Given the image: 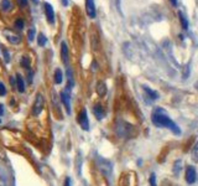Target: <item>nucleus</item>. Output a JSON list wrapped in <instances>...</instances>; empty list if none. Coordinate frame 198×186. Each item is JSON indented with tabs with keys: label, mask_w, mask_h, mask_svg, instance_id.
Masks as SVG:
<instances>
[{
	"label": "nucleus",
	"mask_w": 198,
	"mask_h": 186,
	"mask_svg": "<svg viewBox=\"0 0 198 186\" xmlns=\"http://www.w3.org/2000/svg\"><path fill=\"white\" fill-rule=\"evenodd\" d=\"M196 176H197L196 169L193 166H187V169H186V181H187V184H193L196 181Z\"/></svg>",
	"instance_id": "nucleus-7"
},
{
	"label": "nucleus",
	"mask_w": 198,
	"mask_h": 186,
	"mask_svg": "<svg viewBox=\"0 0 198 186\" xmlns=\"http://www.w3.org/2000/svg\"><path fill=\"white\" fill-rule=\"evenodd\" d=\"M149 182H150V186H156V176H155V174H151L150 175Z\"/></svg>",
	"instance_id": "nucleus-25"
},
{
	"label": "nucleus",
	"mask_w": 198,
	"mask_h": 186,
	"mask_svg": "<svg viewBox=\"0 0 198 186\" xmlns=\"http://www.w3.org/2000/svg\"><path fill=\"white\" fill-rule=\"evenodd\" d=\"M64 186H71V179H70V178H66V180H64Z\"/></svg>",
	"instance_id": "nucleus-28"
},
{
	"label": "nucleus",
	"mask_w": 198,
	"mask_h": 186,
	"mask_svg": "<svg viewBox=\"0 0 198 186\" xmlns=\"http://www.w3.org/2000/svg\"><path fill=\"white\" fill-rule=\"evenodd\" d=\"M151 119H152V123H154L156 127H158V128L164 127V128L170 129L171 131H174L175 134H181V130H180V128L177 127V124H176L174 121H171V119L168 118V115L166 114V112H165L164 109H161V108L155 109L154 113H152Z\"/></svg>",
	"instance_id": "nucleus-1"
},
{
	"label": "nucleus",
	"mask_w": 198,
	"mask_h": 186,
	"mask_svg": "<svg viewBox=\"0 0 198 186\" xmlns=\"http://www.w3.org/2000/svg\"><path fill=\"white\" fill-rule=\"evenodd\" d=\"M86 11L87 15L92 19H94L97 12H96V5H94V0H86Z\"/></svg>",
	"instance_id": "nucleus-4"
},
{
	"label": "nucleus",
	"mask_w": 198,
	"mask_h": 186,
	"mask_svg": "<svg viewBox=\"0 0 198 186\" xmlns=\"http://www.w3.org/2000/svg\"><path fill=\"white\" fill-rule=\"evenodd\" d=\"M97 93H98L100 97L105 96V93H107V86H105L104 82H99L98 83V86H97Z\"/></svg>",
	"instance_id": "nucleus-12"
},
{
	"label": "nucleus",
	"mask_w": 198,
	"mask_h": 186,
	"mask_svg": "<svg viewBox=\"0 0 198 186\" xmlns=\"http://www.w3.org/2000/svg\"><path fill=\"white\" fill-rule=\"evenodd\" d=\"M3 111H4V109H3V105L0 104V113H3Z\"/></svg>",
	"instance_id": "nucleus-33"
},
{
	"label": "nucleus",
	"mask_w": 198,
	"mask_h": 186,
	"mask_svg": "<svg viewBox=\"0 0 198 186\" xmlns=\"http://www.w3.org/2000/svg\"><path fill=\"white\" fill-rule=\"evenodd\" d=\"M61 2H62V4H63L64 6H67V5H68V0H61Z\"/></svg>",
	"instance_id": "nucleus-30"
},
{
	"label": "nucleus",
	"mask_w": 198,
	"mask_h": 186,
	"mask_svg": "<svg viewBox=\"0 0 198 186\" xmlns=\"http://www.w3.org/2000/svg\"><path fill=\"white\" fill-rule=\"evenodd\" d=\"M190 72H191V67H190V63H187L186 66H184V68H183V73H182L184 79H187V78H188Z\"/></svg>",
	"instance_id": "nucleus-21"
},
{
	"label": "nucleus",
	"mask_w": 198,
	"mask_h": 186,
	"mask_svg": "<svg viewBox=\"0 0 198 186\" xmlns=\"http://www.w3.org/2000/svg\"><path fill=\"white\" fill-rule=\"evenodd\" d=\"M62 81H63V73H62V71L60 68H57L55 71V83L60 85V83H62Z\"/></svg>",
	"instance_id": "nucleus-13"
},
{
	"label": "nucleus",
	"mask_w": 198,
	"mask_h": 186,
	"mask_svg": "<svg viewBox=\"0 0 198 186\" xmlns=\"http://www.w3.org/2000/svg\"><path fill=\"white\" fill-rule=\"evenodd\" d=\"M35 28H30V30L28 31V38H29V41H34V38H35Z\"/></svg>",
	"instance_id": "nucleus-22"
},
{
	"label": "nucleus",
	"mask_w": 198,
	"mask_h": 186,
	"mask_svg": "<svg viewBox=\"0 0 198 186\" xmlns=\"http://www.w3.org/2000/svg\"><path fill=\"white\" fill-rule=\"evenodd\" d=\"M10 81H11V83H12V85H14V86H15V79H14V78H12V77H11V78H10Z\"/></svg>",
	"instance_id": "nucleus-32"
},
{
	"label": "nucleus",
	"mask_w": 198,
	"mask_h": 186,
	"mask_svg": "<svg viewBox=\"0 0 198 186\" xmlns=\"http://www.w3.org/2000/svg\"><path fill=\"white\" fill-rule=\"evenodd\" d=\"M61 101L64 105V108H66V112H67L68 114L71 113V102H70V95H68V92L67 91H63L61 92Z\"/></svg>",
	"instance_id": "nucleus-5"
},
{
	"label": "nucleus",
	"mask_w": 198,
	"mask_h": 186,
	"mask_svg": "<svg viewBox=\"0 0 198 186\" xmlns=\"http://www.w3.org/2000/svg\"><path fill=\"white\" fill-rule=\"evenodd\" d=\"M142 89H144V92L146 93V96H148L150 99H157V98H158V93L155 92V91H152V89H150L149 87L142 86Z\"/></svg>",
	"instance_id": "nucleus-11"
},
{
	"label": "nucleus",
	"mask_w": 198,
	"mask_h": 186,
	"mask_svg": "<svg viewBox=\"0 0 198 186\" xmlns=\"http://www.w3.org/2000/svg\"><path fill=\"white\" fill-rule=\"evenodd\" d=\"M32 2H34L35 4H37V2H38V0H32Z\"/></svg>",
	"instance_id": "nucleus-34"
},
{
	"label": "nucleus",
	"mask_w": 198,
	"mask_h": 186,
	"mask_svg": "<svg viewBox=\"0 0 198 186\" xmlns=\"http://www.w3.org/2000/svg\"><path fill=\"white\" fill-rule=\"evenodd\" d=\"M181 169H182V161L181 160H176L175 161V165H174V172H175V175H178L180 174Z\"/></svg>",
	"instance_id": "nucleus-18"
},
{
	"label": "nucleus",
	"mask_w": 198,
	"mask_h": 186,
	"mask_svg": "<svg viewBox=\"0 0 198 186\" xmlns=\"http://www.w3.org/2000/svg\"><path fill=\"white\" fill-rule=\"evenodd\" d=\"M4 34L6 35V38H8V41H10V44H14V45H18L20 41H21V37L19 35H15V34H12V31L10 30H4Z\"/></svg>",
	"instance_id": "nucleus-8"
},
{
	"label": "nucleus",
	"mask_w": 198,
	"mask_h": 186,
	"mask_svg": "<svg viewBox=\"0 0 198 186\" xmlns=\"http://www.w3.org/2000/svg\"><path fill=\"white\" fill-rule=\"evenodd\" d=\"M178 16H180V21H181V24H182V28H183L184 30H187V29H188V21H187V19L184 18V15L182 14L181 11L178 12Z\"/></svg>",
	"instance_id": "nucleus-15"
},
{
	"label": "nucleus",
	"mask_w": 198,
	"mask_h": 186,
	"mask_svg": "<svg viewBox=\"0 0 198 186\" xmlns=\"http://www.w3.org/2000/svg\"><path fill=\"white\" fill-rule=\"evenodd\" d=\"M46 42H47L46 36L44 34H38V36H37V44H38V46H45Z\"/></svg>",
	"instance_id": "nucleus-17"
},
{
	"label": "nucleus",
	"mask_w": 198,
	"mask_h": 186,
	"mask_svg": "<svg viewBox=\"0 0 198 186\" xmlns=\"http://www.w3.org/2000/svg\"><path fill=\"white\" fill-rule=\"evenodd\" d=\"M192 159L194 163H198V141L194 144V147L192 149Z\"/></svg>",
	"instance_id": "nucleus-16"
},
{
	"label": "nucleus",
	"mask_w": 198,
	"mask_h": 186,
	"mask_svg": "<svg viewBox=\"0 0 198 186\" xmlns=\"http://www.w3.org/2000/svg\"><path fill=\"white\" fill-rule=\"evenodd\" d=\"M0 123H2V119H0Z\"/></svg>",
	"instance_id": "nucleus-35"
},
{
	"label": "nucleus",
	"mask_w": 198,
	"mask_h": 186,
	"mask_svg": "<svg viewBox=\"0 0 198 186\" xmlns=\"http://www.w3.org/2000/svg\"><path fill=\"white\" fill-rule=\"evenodd\" d=\"M45 12H46V18H47V21L50 24H54L55 22V11H54V8L50 3H45Z\"/></svg>",
	"instance_id": "nucleus-6"
},
{
	"label": "nucleus",
	"mask_w": 198,
	"mask_h": 186,
	"mask_svg": "<svg viewBox=\"0 0 198 186\" xmlns=\"http://www.w3.org/2000/svg\"><path fill=\"white\" fill-rule=\"evenodd\" d=\"M171 4H172L174 6H177V0H170Z\"/></svg>",
	"instance_id": "nucleus-29"
},
{
	"label": "nucleus",
	"mask_w": 198,
	"mask_h": 186,
	"mask_svg": "<svg viewBox=\"0 0 198 186\" xmlns=\"http://www.w3.org/2000/svg\"><path fill=\"white\" fill-rule=\"evenodd\" d=\"M97 66H98V65H97V62H96V61H93V70H94V71L97 70Z\"/></svg>",
	"instance_id": "nucleus-31"
},
{
	"label": "nucleus",
	"mask_w": 198,
	"mask_h": 186,
	"mask_svg": "<svg viewBox=\"0 0 198 186\" xmlns=\"http://www.w3.org/2000/svg\"><path fill=\"white\" fill-rule=\"evenodd\" d=\"M77 121H78L79 125H81V128H82L83 130H89V122H88V117H87V111H86V108H83L81 112H79Z\"/></svg>",
	"instance_id": "nucleus-3"
},
{
	"label": "nucleus",
	"mask_w": 198,
	"mask_h": 186,
	"mask_svg": "<svg viewBox=\"0 0 198 186\" xmlns=\"http://www.w3.org/2000/svg\"><path fill=\"white\" fill-rule=\"evenodd\" d=\"M16 87H18L19 92H24L25 91V83H24V79H22V77L20 75L16 77Z\"/></svg>",
	"instance_id": "nucleus-14"
},
{
	"label": "nucleus",
	"mask_w": 198,
	"mask_h": 186,
	"mask_svg": "<svg viewBox=\"0 0 198 186\" xmlns=\"http://www.w3.org/2000/svg\"><path fill=\"white\" fill-rule=\"evenodd\" d=\"M93 113H94V115L97 117V119H103L104 118V115H105V111H104V108L102 107L100 104H96L94 107H93Z\"/></svg>",
	"instance_id": "nucleus-10"
},
{
	"label": "nucleus",
	"mask_w": 198,
	"mask_h": 186,
	"mask_svg": "<svg viewBox=\"0 0 198 186\" xmlns=\"http://www.w3.org/2000/svg\"><path fill=\"white\" fill-rule=\"evenodd\" d=\"M21 65H22V67L29 68V67H30V60H29V57L24 56V57L21 58Z\"/></svg>",
	"instance_id": "nucleus-23"
},
{
	"label": "nucleus",
	"mask_w": 198,
	"mask_h": 186,
	"mask_svg": "<svg viewBox=\"0 0 198 186\" xmlns=\"http://www.w3.org/2000/svg\"><path fill=\"white\" fill-rule=\"evenodd\" d=\"M25 26V21L22 19H16L15 22H14V28H16L18 30H22Z\"/></svg>",
	"instance_id": "nucleus-19"
},
{
	"label": "nucleus",
	"mask_w": 198,
	"mask_h": 186,
	"mask_svg": "<svg viewBox=\"0 0 198 186\" xmlns=\"http://www.w3.org/2000/svg\"><path fill=\"white\" fill-rule=\"evenodd\" d=\"M11 3L9 2V0H2V10L3 11H8L11 9Z\"/></svg>",
	"instance_id": "nucleus-20"
},
{
	"label": "nucleus",
	"mask_w": 198,
	"mask_h": 186,
	"mask_svg": "<svg viewBox=\"0 0 198 186\" xmlns=\"http://www.w3.org/2000/svg\"><path fill=\"white\" fill-rule=\"evenodd\" d=\"M61 57L64 65H68V47L64 41L61 44Z\"/></svg>",
	"instance_id": "nucleus-9"
},
{
	"label": "nucleus",
	"mask_w": 198,
	"mask_h": 186,
	"mask_svg": "<svg viewBox=\"0 0 198 186\" xmlns=\"http://www.w3.org/2000/svg\"><path fill=\"white\" fill-rule=\"evenodd\" d=\"M6 95V88L3 82H0V96H5Z\"/></svg>",
	"instance_id": "nucleus-26"
},
{
	"label": "nucleus",
	"mask_w": 198,
	"mask_h": 186,
	"mask_svg": "<svg viewBox=\"0 0 198 186\" xmlns=\"http://www.w3.org/2000/svg\"><path fill=\"white\" fill-rule=\"evenodd\" d=\"M42 109H44V96L41 93H38L34 102V105H32V114L36 117L42 112Z\"/></svg>",
	"instance_id": "nucleus-2"
},
{
	"label": "nucleus",
	"mask_w": 198,
	"mask_h": 186,
	"mask_svg": "<svg viewBox=\"0 0 198 186\" xmlns=\"http://www.w3.org/2000/svg\"><path fill=\"white\" fill-rule=\"evenodd\" d=\"M3 55H4V61L6 62V63H9V61H10V55H9V52H8V50H3Z\"/></svg>",
	"instance_id": "nucleus-24"
},
{
	"label": "nucleus",
	"mask_w": 198,
	"mask_h": 186,
	"mask_svg": "<svg viewBox=\"0 0 198 186\" xmlns=\"http://www.w3.org/2000/svg\"><path fill=\"white\" fill-rule=\"evenodd\" d=\"M19 4L21 6H26V5H28V0H19Z\"/></svg>",
	"instance_id": "nucleus-27"
}]
</instances>
